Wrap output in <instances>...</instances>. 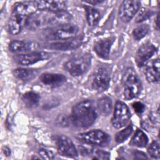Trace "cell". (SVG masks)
Returning a JSON list of instances; mask_svg holds the SVG:
<instances>
[{"instance_id": "1", "label": "cell", "mask_w": 160, "mask_h": 160, "mask_svg": "<svg viewBox=\"0 0 160 160\" xmlns=\"http://www.w3.org/2000/svg\"><path fill=\"white\" fill-rule=\"evenodd\" d=\"M71 122L77 128H87L95 122L97 112L91 100H83L76 104L70 116Z\"/></svg>"}, {"instance_id": "21", "label": "cell", "mask_w": 160, "mask_h": 160, "mask_svg": "<svg viewBox=\"0 0 160 160\" xmlns=\"http://www.w3.org/2000/svg\"><path fill=\"white\" fill-rule=\"evenodd\" d=\"M148 142V138L146 134L141 130H137L131 138L129 144L132 146L138 148H144Z\"/></svg>"}, {"instance_id": "35", "label": "cell", "mask_w": 160, "mask_h": 160, "mask_svg": "<svg viewBox=\"0 0 160 160\" xmlns=\"http://www.w3.org/2000/svg\"><path fill=\"white\" fill-rule=\"evenodd\" d=\"M158 21H159V14H158L157 15V18H156V26H157V29H158Z\"/></svg>"}, {"instance_id": "22", "label": "cell", "mask_w": 160, "mask_h": 160, "mask_svg": "<svg viewBox=\"0 0 160 160\" xmlns=\"http://www.w3.org/2000/svg\"><path fill=\"white\" fill-rule=\"evenodd\" d=\"M22 99L27 107L29 108H36L39 104L40 97L36 92L33 91H29L23 94Z\"/></svg>"}, {"instance_id": "14", "label": "cell", "mask_w": 160, "mask_h": 160, "mask_svg": "<svg viewBox=\"0 0 160 160\" xmlns=\"http://www.w3.org/2000/svg\"><path fill=\"white\" fill-rule=\"evenodd\" d=\"M38 9L40 11L56 12L65 11L66 4L63 1H36Z\"/></svg>"}, {"instance_id": "13", "label": "cell", "mask_w": 160, "mask_h": 160, "mask_svg": "<svg viewBox=\"0 0 160 160\" xmlns=\"http://www.w3.org/2000/svg\"><path fill=\"white\" fill-rule=\"evenodd\" d=\"M114 41V37H108L97 41L94 45V51L101 58L107 59L109 56V52L112 43Z\"/></svg>"}, {"instance_id": "6", "label": "cell", "mask_w": 160, "mask_h": 160, "mask_svg": "<svg viewBox=\"0 0 160 160\" xmlns=\"http://www.w3.org/2000/svg\"><path fill=\"white\" fill-rule=\"evenodd\" d=\"M76 138L79 141L83 142L100 146H106L110 141L109 135L99 129H94L79 134Z\"/></svg>"}, {"instance_id": "10", "label": "cell", "mask_w": 160, "mask_h": 160, "mask_svg": "<svg viewBox=\"0 0 160 160\" xmlns=\"http://www.w3.org/2000/svg\"><path fill=\"white\" fill-rule=\"evenodd\" d=\"M157 52L156 47L149 42L142 44L138 49L135 55V61L138 67L145 65L149 59Z\"/></svg>"}, {"instance_id": "24", "label": "cell", "mask_w": 160, "mask_h": 160, "mask_svg": "<svg viewBox=\"0 0 160 160\" xmlns=\"http://www.w3.org/2000/svg\"><path fill=\"white\" fill-rule=\"evenodd\" d=\"M12 72L16 78L23 81L31 79L36 75V72L34 71L25 68L16 69Z\"/></svg>"}, {"instance_id": "20", "label": "cell", "mask_w": 160, "mask_h": 160, "mask_svg": "<svg viewBox=\"0 0 160 160\" xmlns=\"http://www.w3.org/2000/svg\"><path fill=\"white\" fill-rule=\"evenodd\" d=\"M97 107L98 111L103 116H108L112 109V102L108 96H102L98 101Z\"/></svg>"}, {"instance_id": "30", "label": "cell", "mask_w": 160, "mask_h": 160, "mask_svg": "<svg viewBox=\"0 0 160 160\" xmlns=\"http://www.w3.org/2000/svg\"><path fill=\"white\" fill-rule=\"evenodd\" d=\"M39 155L44 159H52L54 158L53 152L46 149H40L39 151Z\"/></svg>"}, {"instance_id": "18", "label": "cell", "mask_w": 160, "mask_h": 160, "mask_svg": "<svg viewBox=\"0 0 160 160\" xmlns=\"http://www.w3.org/2000/svg\"><path fill=\"white\" fill-rule=\"evenodd\" d=\"M37 44L32 42L24 41H13L9 44V49L13 52H29L36 49Z\"/></svg>"}, {"instance_id": "19", "label": "cell", "mask_w": 160, "mask_h": 160, "mask_svg": "<svg viewBox=\"0 0 160 160\" xmlns=\"http://www.w3.org/2000/svg\"><path fill=\"white\" fill-rule=\"evenodd\" d=\"M24 19V18L12 12L8 23V31L10 34L16 35L21 32Z\"/></svg>"}, {"instance_id": "7", "label": "cell", "mask_w": 160, "mask_h": 160, "mask_svg": "<svg viewBox=\"0 0 160 160\" xmlns=\"http://www.w3.org/2000/svg\"><path fill=\"white\" fill-rule=\"evenodd\" d=\"M130 117L131 113L127 105L122 101H118L111 119L112 126L117 129L121 128L128 124Z\"/></svg>"}, {"instance_id": "8", "label": "cell", "mask_w": 160, "mask_h": 160, "mask_svg": "<svg viewBox=\"0 0 160 160\" xmlns=\"http://www.w3.org/2000/svg\"><path fill=\"white\" fill-rule=\"evenodd\" d=\"M140 6L139 1H123L119 9V18L123 22H129L137 13Z\"/></svg>"}, {"instance_id": "4", "label": "cell", "mask_w": 160, "mask_h": 160, "mask_svg": "<svg viewBox=\"0 0 160 160\" xmlns=\"http://www.w3.org/2000/svg\"><path fill=\"white\" fill-rule=\"evenodd\" d=\"M91 66V58L89 54L76 56L64 64L65 70L73 76L84 74Z\"/></svg>"}, {"instance_id": "12", "label": "cell", "mask_w": 160, "mask_h": 160, "mask_svg": "<svg viewBox=\"0 0 160 160\" xmlns=\"http://www.w3.org/2000/svg\"><path fill=\"white\" fill-rule=\"evenodd\" d=\"M48 57V54L42 52L32 51L25 54H20L15 57V61L22 65L28 66L33 64Z\"/></svg>"}, {"instance_id": "2", "label": "cell", "mask_w": 160, "mask_h": 160, "mask_svg": "<svg viewBox=\"0 0 160 160\" xmlns=\"http://www.w3.org/2000/svg\"><path fill=\"white\" fill-rule=\"evenodd\" d=\"M123 93L126 100H130L137 98L141 93L142 86L141 81L131 68L126 70L122 77Z\"/></svg>"}, {"instance_id": "16", "label": "cell", "mask_w": 160, "mask_h": 160, "mask_svg": "<svg viewBox=\"0 0 160 160\" xmlns=\"http://www.w3.org/2000/svg\"><path fill=\"white\" fill-rule=\"evenodd\" d=\"M145 75L149 82H158L159 81V59L157 58L149 62L146 67Z\"/></svg>"}, {"instance_id": "34", "label": "cell", "mask_w": 160, "mask_h": 160, "mask_svg": "<svg viewBox=\"0 0 160 160\" xmlns=\"http://www.w3.org/2000/svg\"><path fill=\"white\" fill-rule=\"evenodd\" d=\"M3 152L6 155V156H9L11 154V151L10 149L8 148V147H4L3 148Z\"/></svg>"}, {"instance_id": "32", "label": "cell", "mask_w": 160, "mask_h": 160, "mask_svg": "<svg viewBox=\"0 0 160 160\" xmlns=\"http://www.w3.org/2000/svg\"><path fill=\"white\" fill-rule=\"evenodd\" d=\"M134 155L136 156L135 158H137V159H148V158L146 157V154H144L142 152L136 151V152H134Z\"/></svg>"}, {"instance_id": "9", "label": "cell", "mask_w": 160, "mask_h": 160, "mask_svg": "<svg viewBox=\"0 0 160 160\" xmlns=\"http://www.w3.org/2000/svg\"><path fill=\"white\" fill-rule=\"evenodd\" d=\"M56 144L58 152L64 156L74 158L78 156V151L72 140L66 136H58Z\"/></svg>"}, {"instance_id": "25", "label": "cell", "mask_w": 160, "mask_h": 160, "mask_svg": "<svg viewBox=\"0 0 160 160\" xmlns=\"http://www.w3.org/2000/svg\"><path fill=\"white\" fill-rule=\"evenodd\" d=\"M149 31V26L146 24H141L134 29L132 35L134 39L139 41L145 37Z\"/></svg>"}, {"instance_id": "29", "label": "cell", "mask_w": 160, "mask_h": 160, "mask_svg": "<svg viewBox=\"0 0 160 160\" xmlns=\"http://www.w3.org/2000/svg\"><path fill=\"white\" fill-rule=\"evenodd\" d=\"M154 12L151 10V9H142L141 10V11L140 12V13L139 14V15L138 16L136 21L137 22H142L147 19H148L149 18H150L152 14H153Z\"/></svg>"}, {"instance_id": "28", "label": "cell", "mask_w": 160, "mask_h": 160, "mask_svg": "<svg viewBox=\"0 0 160 160\" xmlns=\"http://www.w3.org/2000/svg\"><path fill=\"white\" fill-rule=\"evenodd\" d=\"M148 152L149 154L153 158L159 159V146L156 141H153L148 148Z\"/></svg>"}, {"instance_id": "5", "label": "cell", "mask_w": 160, "mask_h": 160, "mask_svg": "<svg viewBox=\"0 0 160 160\" xmlns=\"http://www.w3.org/2000/svg\"><path fill=\"white\" fill-rule=\"evenodd\" d=\"M51 12L36 11L29 15L25 19V26L31 31H36L50 26Z\"/></svg>"}, {"instance_id": "23", "label": "cell", "mask_w": 160, "mask_h": 160, "mask_svg": "<svg viewBox=\"0 0 160 160\" xmlns=\"http://www.w3.org/2000/svg\"><path fill=\"white\" fill-rule=\"evenodd\" d=\"M86 18L88 23L89 26L96 25L100 19V13L94 8L91 6H86Z\"/></svg>"}, {"instance_id": "17", "label": "cell", "mask_w": 160, "mask_h": 160, "mask_svg": "<svg viewBox=\"0 0 160 160\" xmlns=\"http://www.w3.org/2000/svg\"><path fill=\"white\" fill-rule=\"evenodd\" d=\"M40 80L45 85L51 87H58L65 82L66 78L62 74L46 72L41 74Z\"/></svg>"}, {"instance_id": "33", "label": "cell", "mask_w": 160, "mask_h": 160, "mask_svg": "<svg viewBox=\"0 0 160 160\" xmlns=\"http://www.w3.org/2000/svg\"><path fill=\"white\" fill-rule=\"evenodd\" d=\"M85 2H87V3H89V4H93V5H96L97 4H99V3H101L103 2V1H98V0H94V1H84Z\"/></svg>"}, {"instance_id": "27", "label": "cell", "mask_w": 160, "mask_h": 160, "mask_svg": "<svg viewBox=\"0 0 160 160\" xmlns=\"http://www.w3.org/2000/svg\"><path fill=\"white\" fill-rule=\"evenodd\" d=\"M71 122V118L66 114H61L56 119V124L62 128L68 127Z\"/></svg>"}, {"instance_id": "15", "label": "cell", "mask_w": 160, "mask_h": 160, "mask_svg": "<svg viewBox=\"0 0 160 160\" xmlns=\"http://www.w3.org/2000/svg\"><path fill=\"white\" fill-rule=\"evenodd\" d=\"M82 38L80 36L75 37L71 39L59 42H55L54 43H52L49 47L50 48L61 51L72 50L79 47L82 42Z\"/></svg>"}, {"instance_id": "26", "label": "cell", "mask_w": 160, "mask_h": 160, "mask_svg": "<svg viewBox=\"0 0 160 160\" xmlns=\"http://www.w3.org/2000/svg\"><path fill=\"white\" fill-rule=\"evenodd\" d=\"M133 131L132 126L129 125L125 129L118 132L115 136V140L118 143H122L124 142L130 136Z\"/></svg>"}, {"instance_id": "31", "label": "cell", "mask_w": 160, "mask_h": 160, "mask_svg": "<svg viewBox=\"0 0 160 160\" xmlns=\"http://www.w3.org/2000/svg\"><path fill=\"white\" fill-rule=\"evenodd\" d=\"M132 108L134 111L138 114H141L145 110V106L141 102H135L132 104Z\"/></svg>"}, {"instance_id": "11", "label": "cell", "mask_w": 160, "mask_h": 160, "mask_svg": "<svg viewBox=\"0 0 160 160\" xmlns=\"http://www.w3.org/2000/svg\"><path fill=\"white\" fill-rule=\"evenodd\" d=\"M110 82V76L108 71L104 68H99L96 72L92 82V88L99 92L108 89Z\"/></svg>"}, {"instance_id": "3", "label": "cell", "mask_w": 160, "mask_h": 160, "mask_svg": "<svg viewBox=\"0 0 160 160\" xmlns=\"http://www.w3.org/2000/svg\"><path fill=\"white\" fill-rule=\"evenodd\" d=\"M78 31L79 28L76 24L69 22L49 28L45 33V37L51 41H63L75 38Z\"/></svg>"}]
</instances>
